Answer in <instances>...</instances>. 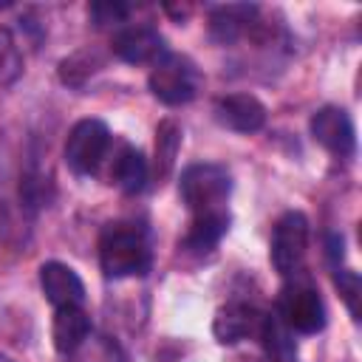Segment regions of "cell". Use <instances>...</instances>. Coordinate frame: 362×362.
<instances>
[{"label":"cell","instance_id":"obj_1","mask_svg":"<svg viewBox=\"0 0 362 362\" xmlns=\"http://www.w3.org/2000/svg\"><path fill=\"white\" fill-rule=\"evenodd\" d=\"M99 266L105 277L110 280L147 274L153 266V249H150L147 229L130 221L107 223L99 235Z\"/></svg>","mask_w":362,"mask_h":362},{"label":"cell","instance_id":"obj_2","mask_svg":"<svg viewBox=\"0 0 362 362\" xmlns=\"http://www.w3.org/2000/svg\"><path fill=\"white\" fill-rule=\"evenodd\" d=\"M229 192H232V175L223 164L215 161L189 164L178 181V195L189 209V215L226 209Z\"/></svg>","mask_w":362,"mask_h":362},{"label":"cell","instance_id":"obj_3","mask_svg":"<svg viewBox=\"0 0 362 362\" xmlns=\"http://www.w3.org/2000/svg\"><path fill=\"white\" fill-rule=\"evenodd\" d=\"M297 274L286 277L288 283L277 294L274 314L291 334H317L325 328V303L314 288V283Z\"/></svg>","mask_w":362,"mask_h":362},{"label":"cell","instance_id":"obj_4","mask_svg":"<svg viewBox=\"0 0 362 362\" xmlns=\"http://www.w3.org/2000/svg\"><path fill=\"white\" fill-rule=\"evenodd\" d=\"M147 85H150V93L161 105L178 107V105H187V102H192L198 96V90H201V71H198V65L189 57L167 51L158 62H153Z\"/></svg>","mask_w":362,"mask_h":362},{"label":"cell","instance_id":"obj_5","mask_svg":"<svg viewBox=\"0 0 362 362\" xmlns=\"http://www.w3.org/2000/svg\"><path fill=\"white\" fill-rule=\"evenodd\" d=\"M110 130L102 119H79L68 139H65V164L76 175H93L99 173L107 150H110Z\"/></svg>","mask_w":362,"mask_h":362},{"label":"cell","instance_id":"obj_6","mask_svg":"<svg viewBox=\"0 0 362 362\" xmlns=\"http://www.w3.org/2000/svg\"><path fill=\"white\" fill-rule=\"evenodd\" d=\"M308 218L300 209H288L277 218L272 229V243H269V257L272 266L280 277H291L300 272L303 257L308 252Z\"/></svg>","mask_w":362,"mask_h":362},{"label":"cell","instance_id":"obj_7","mask_svg":"<svg viewBox=\"0 0 362 362\" xmlns=\"http://www.w3.org/2000/svg\"><path fill=\"white\" fill-rule=\"evenodd\" d=\"M308 127H311L314 141L322 144L331 156L354 158V153H356V127H354L348 110H342L337 105H325L311 116Z\"/></svg>","mask_w":362,"mask_h":362},{"label":"cell","instance_id":"obj_8","mask_svg":"<svg viewBox=\"0 0 362 362\" xmlns=\"http://www.w3.org/2000/svg\"><path fill=\"white\" fill-rule=\"evenodd\" d=\"M99 170L105 173V181L116 184L122 192H141L150 173L144 153L130 141H110V150Z\"/></svg>","mask_w":362,"mask_h":362},{"label":"cell","instance_id":"obj_9","mask_svg":"<svg viewBox=\"0 0 362 362\" xmlns=\"http://www.w3.org/2000/svg\"><path fill=\"white\" fill-rule=\"evenodd\" d=\"M266 311H260L255 303L246 300H229L215 311L212 334L221 345H235L243 339H257Z\"/></svg>","mask_w":362,"mask_h":362},{"label":"cell","instance_id":"obj_10","mask_svg":"<svg viewBox=\"0 0 362 362\" xmlns=\"http://www.w3.org/2000/svg\"><path fill=\"white\" fill-rule=\"evenodd\" d=\"M110 54L127 65H153L167 54V48L164 37L153 25H124L113 34Z\"/></svg>","mask_w":362,"mask_h":362},{"label":"cell","instance_id":"obj_11","mask_svg":"<svg viewBox=\"0 0 362 362\" xmlns=\"http://www.w3.org/2000/svg\"><path fill=\"white\" fill-rule=\"evenodd\" d=\"M266 105L255 93H229L215 102V119L235 133H257L266 124Z\"/></svg>","mask_w":362,"mask_h":362},{"label":"cell","instance_id":"obj_12","mask_svg":"<svg viewBox=\"0 0 362 362\" xmlns=\"http://www.w3.org/2000/svg\"><path fill=\"white\" fill-rule=\"evenodd\" d=\"M40 288L54 308H68V305L85 303L82 277L68 263H59V260H48L40 266Z\"/></svg>","mask_w":362,"mask_h":362},{"label":"cell","instance_id":"obj_13","mask_svg":"<svg viewBox=\"0 0 362 362\" xmlns=\"http://www.w3.org/2000/svg\"><path fill=\"white\" fill-rule=\"evenodd\" d=\"M257 17V6L255 3H226V6H215L209 11V37L221 45H229L235 40H240L252 23Z\"/></svg>","mask_w":362,"mask_h":362},{"label":"cell","instance_id":"obj_14","mask_svg":"<svg viewBox=\"0 0 362 362\" xmlns=\"http://www.w3.org/2000/svg\"><path fill=\"white\" fill-rule=\"evenodd\" d=\"M90 334V317L82 305H68V308H57L54 322H51V339L57 354H76L85 339Z\"/></svg>","mask_w":362,"mask_h":362},{"label":"cell","instance_id":"obj_15","mask_svg":"<svg viewBox=\"0 0 362 362\" xmlns=\"http://www.w3.org/2000/svg\"><path fill=\"white\" fill-rule=\"evenodd\" d=\"M232 218H229V209H215V212H201V215H192L184 238H181V246L187 252H195V255H204V252H212L221 238L226 235Z\"/></svg>","mask_w":362,"mask_h":362},{"label":"cell","instance_id":"obj_16","mask_svg":"<svg viewBox=\"0 0 362 362\" xmlns=\"http://www.w3.org/2000/svg\"><path fill=\"white\" fill-rule=\"evenodd\" d=\"M181 150V127L175 119H161L156 127V156H153V178L161 184L178 158Z\"/></svg>","mask_w":362,"mask_h":362},{"label":"cell","instance_id":"obj_17","mask_svg":"<svg viewBox=\"0 0 362 362\" xmlns=\"http://www.w3.org/2000/svg\"><path fill=\"white\" fill-rule=\"evenodd\" d=\"M99 68H105L102 51L85 45V48L74 51L71 57H65V59L59 62L57 74H59V82H62V85H68V88H82Z\"/></svg>","mask_w":362,"mask_h":362},{"label":"cell","instance_id":"obj_18","mask_svg":"<svg viewBox=\"0 0 362 362\" xmlns=\"http://www.w3.org/2000/svg\"><path fill=\"white\" fill-rule=\"evenodd\" d=\"M23 71L20 48L8 28H0V85H11Z\"/></svg>","mask_w":362,"mask_h":362},{"label":"cell","instance_id":"obj_19","mask_svg":"<svg viewBox=\"0 0 362 362\" xmlns=\"http://www.w3.org/2000/svg\"><path fill=\"white\" fill-rule=\"evenodd\" d=\"M88 14L96 28H107V25H122L130 14V6L119 3V0H99V3L88 6Z\"/></svg>","mask_w":362,"mask_h":362},{"label":"cell","instance_id":"obj_20","mask_svg":"<svg viewBox=\"0 0 362 362\" xmlns=\"http://www.w3.org/2000/svg\"><path fill=\"white\" fill-rule=\"evenodd\" d=\"M334 283H337V288H339V294H342V300H345V305H348V311H351V317L354 320H359V297H362V283H359V274L356 272H351V269H334Z\"/></svg>","mask_w":362,"mask_h":362},{"label":"cell","instance_id":"obj_21","mask_svg":"<svg viewBox=\"0 0 362 362\" xmlns=\"http://www.w3.org/2000/svg\"><path fill=\"white\" fill-rule=\"evenodd\" d=\"M0 362H11V359H8V356H3V354H0Z\"/></svg>","mask_w":362,"mask_h":362},{"label":"cell","instance_id":"obj_22","mask_svg":"<svg viewBox=\"0 0 362 362\" xmlns=\"http://www.w3.org/2000/svg\"><path fill=\"white\" fill-rule=\"evenodd\" d=\"M269 362H272V359H269ZM283 362H294V359H283Z\"/></svg>","mask_w":362,"mask_h":362}]
</instances>
